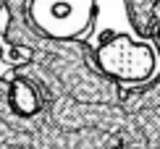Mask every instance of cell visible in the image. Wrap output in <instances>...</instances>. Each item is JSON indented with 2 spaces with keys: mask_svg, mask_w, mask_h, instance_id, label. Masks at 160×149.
Instances as JSON below:
<instances>
[{
  "mask_svg": "<svg viewBox=\"0 0 160 149\" xmlns=\"http://www.w3.org/2000/svg\"><path fill=\"white\" fill-rule=\"evenodd\" d=\"M97 63L118 81H144L155 71V50L147 42H131L129 37L116 34L97 47Z\"/></svg>",
  "mask_w": 160,
  "mask_h": 149,
  "instance_id": "obj_1",
  "label": "cell"
},
{
  "mask_svg": "<svg viewBox=\"0 0 160 149\" xmlns=\"http://www.w3.org/2000/svg\"><path fill=\"white\" fill-rule=\"evenodd\" d=\"M92 5H95V0H34L32 16H42V13H52L61 8L58 16H52L42 26V31L50 37L68 39L87 31V26L92 21Z\"/></svg>",
  "mask_w": 160,
  "mask_h": 149,
  "instance_id": "obj_2",
  "label": "cell"
},
{
  "mask_svg": "<svg viewBox=\"0 0 160 149\" xmlns=\"http://www.w3.org/2000/svg\"><path fill=\"white\" fill-rule=\"evenodd\" d=\"M158 37H160V29H158Z\"/></svg>",
  "mask_w": 160,
  "mask_h": 149,
  "instance_id": "obj_3",
  "label": "cell"
}]
</instances>
